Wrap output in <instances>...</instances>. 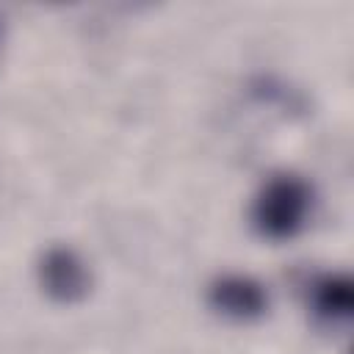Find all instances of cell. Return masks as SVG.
<instances>
[{"mask_svg": "<svg viewBox=\"0 0 354 354\" xmlns=\"http://www.w3.org/2000/svg\"><path fill=\"white\" fill-rule=\"evenodd\" d=\"M207 301L216 313L235 318V321H254L266 313L268 307V293L266 288L246 277V274H224L213 279L207 290Z\"/></svg>", "mask_w": 354, "mask_h": 354, "instance_id": "cell-3", "label": "cell"}, {"mask_svg": "<svg viewBox=\"0 0 354 354\" xmlns=\"http://www.w3.org/2000/svg\"><path fill=\"white\" fill-rule=\"evenodd\" d=\"M313 307L324 321H348L351 315V279L346 274H324L313 282Z\"/></svg>", "mask_w": 354, "mask_h": 354, "instance_id": "cell-4", "label": "cell"}, {"mask_svg": "<svg viewBox=\"0 0 354 354\" xmlns=\"http://www.w3.org/2000/svg\"><path fill=\"white\" fill-rule=\"evenodd\" d=\"M313 191L299 174H274L263 183L252 205L254 230L271 241L293 238L310 213Z\"/></svg>", "mask_w": 354, "mask_h": 354, "instance_id": "cell-1", "label": "cell"}, {"mask_svg": "<svg viewBox=\"0 0 354 354\" xmlns=\"http://www.w3.org/2000/svg\"><path fill=\"white\" fill-rule=\"evenodd\" d=\"M36 271H39L41 290L53 301H61V304L80 301L91 288V277H88L86 263L69 246H50L41 254Z\"/></svg>", "mask_w": 354, "mask_h": 354, "instance_id": "cell-2", "label": "cell"}]
</instances>
